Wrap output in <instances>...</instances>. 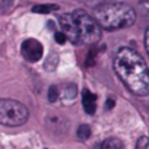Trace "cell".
Masks as SVG:
<instances>
[{
    "label": "cell",
    "mask_w": 149,
    "mask_h": 149,
    "mask_svg": "<svg viewBox=\"0 0 149 149\" xmlns=\"http://www.w3.org/2000/svg\"><path fill=\"white\" fill-rule=\"evenodd\" d=\"M21 53H22V57L29 61V63H37L42 58V54H44V48L41 45L40 41L34 40V38H28L22 42L21 45Z\"/></svg>",
    "instance_id": "5b68a950"
},
{
    "label": "cell",
    "mask_w": 149,
    "mask_h": 149,
    "mask_svg": "<svg viewBox=\"0 0 149 149\" xmlns=\"http://www.w3.org/2000/svg\"><path fill=\"white\" fill-rule=\"evenodd\" d=\"M113 107H114V100H113V98H110V100L107 101V108H108V110H111Z\"/></svg>",
    "instance_id": "2e32d148"
},
{
    "label": "cell",
    "mask_w": 149,
    "mask_h": 149,
    "mask_svg": "<svg viewBox=\"0 0 149 149\" xmlns=\"http://www.w3.org/2000/svg\"><path fill=\"white\" fill-rule=\"evenodd\" d=\"M95 101H97V95H94L88 89H84V92H82V105H84V110H85L86 114L92 116L95 113V110H97V102Z\"/></svg>",
    "instance_id": "8992f818"
},
{
    "label": "cell",
    "mask_w": 149,
    "mask_h": 149,
    "mask_svg": "<svg viewBox=\"0 0 149 149\" xmlns=\"http://www.w3.org/2000/svg\"><path fill=\"white\" fill-rule=\"evenodd\" d=\"M94 16L105 31L124 29L134 24L136 12L126 3H104L94 9Z\"/></svg>",
    "instance_id": "3957f363"
},
{
    "label": "cell",
    "mask_w": 149,
    "mask_h": 149,
    "mask_svg": "<svg viewBox=\"0 0 149 149\" xmlns=\"http://www.w3.org/2000/svg\"><path fill=\"white\" fill-rule=\"evenodd\" d=\"M54 38H56V41H57L58 44H64V42L69 40V38H67V35H66L63 31H60V32L57 31V32L54 34Z\"/></svg>",
    "instance_id": "4fadbf2b"
},
{
    "label": "cell",
    "mask_w": 149,
    "mask_h": 149,
    "mask_svg": "<svg viewBox=\"0 0 149 149\" xmlns=\"http://www.w3.org/2000/svg\"><path fill=\"white\" fill-rule=\"evenodd\" d=\"M98 146H100V148H104V149H120V148H123L124 145H123V142H121L120 139H117V137H110V139L104 140L102 143H100Z\"/></svg>",
    "instance_id": "ba28073f"
},
{
    "label": "cell",
    "mask_w": 149,
    "mask_h": 149,
    "mask_svg": "<svg viewBox=\"0 0 149 149\" xmlns=\"http://www.w3.org/2000/svg\"><path fill=\"white\" fill-rule=\"evenodd\" d=\"M136 148H149V137H145V136H142L139 140H137V143H136Z\"/></svg>",
    "instance_id": "5bb4252c"
},
{
    "label": "cell",
    "mask_w": 149,
    "mask_h": 149,
    "mask_svg": "<svg viewBox=\"0 0 149 149\" xmlns=\"http://www.w3.org/2000/svg\"><path fill=\"white\" fill-rule=\"evenodd\" d=\"M58 89H60V98L64 102H69V101L74 100L76 95H78V86L74 84H64Z\"/></svg>",
    "instance_id": "52a82bcc"
},
{
    "label": "cell",
    "mask_w": 149,
    "mask_h": 149,
    "mask_svg": "<svg viewBox=\"0 0 149 149\" xmlns=\"http://www.w3.org/2000/svg\"><path fill=\"white\" fill-rule=\"evenodd\" d=\"M58 25L60 29L67 35L69 41L74 45L97 44L102 35V28L95 16H91L82 9L60 15Z\"/></svg>",
    "instance_id": "7a4b0ae2"
},
{
    "label": "cell",
    "mask_w": 149,
    "mask_h": 149,
    "mask_svg": "<svg viewBox=\"0 0 149 149\" xmlns=\"http://www.w3.org/2000/svg\"><path fill=\"white\" fill-rule=\"evenodd\" d=\"M58 6L57 5H37L32 8L34 13H50L53 10H57Z\"/></svg>",
    "instance_id": "9c48e42d"
},
{
    "label": "cell",
    "mask_w": 149,
    "mask_h": 149,
    "mask_svg": "<svg viewBox=\"0 0 149 149\" xmlns=\"http://www.w3.org/2000/svg\"><path fill=\"white\" fill-rule=\"evenodd\" d=\"M60 98V89L56 86V85H51L50 88H48V92H47V100H48V102H56L57 100Z\"/></svg>",
    "instance_id": "30bf717a"
},
{
    "label": "cell",
    "mask_w": 149,
    "mask_h": 149,
    "mask_svg": "<svg viewBox=\"0 0 149 149\" xmlns=\"http://www.w3.org/2000/svg\"><path fill=\"white\" fill-rule=\"evenodd\" d=\"M145 48H146L148 56H149V28H148L146 32H145Z\"/></svg>",
    "instance_id": "9a60e30c"
},
{
    "label": "cell",
    "mask_w": 149,
    "mask_h": 149,
    "mask_svg": "<svg viewBox=\"0 0 149 149\" xmlns=\"http://www.w3.org/2000/svg\"><path fill=\"white\" fill-rule=\"evenodd\" d=\"M78 137L81 140H86L91 137V127L89 124H81L78 127Z\"/></svg>",
    "instance_id": "8fae6325"
},
{
    "label": "cell",
    "mask_w": 149,
    "mask_h": 149,
    "mask_svg": "<svg viewBox=\"0 0 149 149\" xmlns=\"http://www.w3.org/2000/svg\"><path fill=\"white\" fill-rule=\"evenodd\" d=\"M139 8H140L142 15L149 18V0H140V2H139Z\"/></svg>",
    "instance_id": "7c38bea8"
},
{
    "label": "cell",
    "mask_w": 149,
    "mask_h": 149,
    "mask_svg": "<svg viewBox=\"0 0 149 149\" xmlns=\"http://www.w3.org/2000/svg\"><path fill=\"white\" fill-rule=\"evenodd\" d=\"M114 72L124 86L137 97L149 95V67L143 57L130 47H121L113 61Z\"/></svg>",
    "instance_id": "6da1fadb"
},
{
    "label": "cell",
    "mask_w": 149,
    "mask_h": 149,
    "mask_svg": "<svg viewBox=\"0 0 149 149\" xmlns=\"http://www.w3.org/2000/svg\"><path fill=\"white\" fill-rule=\"evenodd\" d=\"M28 117L29 111L22 102L9 98H3L0 101V123L3 126L9 127L22 126L28 121Z\"/></svg>",
    "instance_id": "277c9868"
}]
</instances>
